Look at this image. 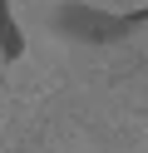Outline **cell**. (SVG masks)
<instances>
[{"mask_svg":"<svg viewBox=\"0 0 148 153\" xmlns=\"http://www.w3.org/2000/svg\"><path fill=\"white\" fill-rule=\"evenodd\" d=\"M148 25V5L143 10H128V15H109V10H94L84 0H64L54 5V30L69 35V40H84V45H114L123 35L143 30Z\"/></svg>","mask_w":148,"mask_h":153,"instance_id":"1","label":"cell"},{"mask_svg":"<svg viewBox=\"0 0 148 153\" xmlns=\"http://www.w3.org/2000/svg\"><path fill=\"white\" fill-rule=\"evenodd\" d=\"M20 54H25V35L10 15V0H0V59H20Z\"/></svg>","mask_w":148,"mask_h":153,"instance_id":"2","label":"cell"}]
</instances>
